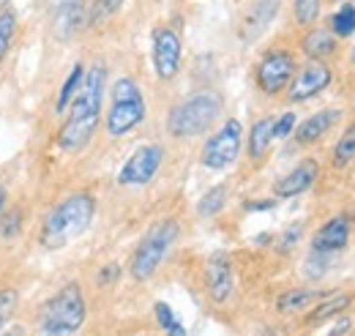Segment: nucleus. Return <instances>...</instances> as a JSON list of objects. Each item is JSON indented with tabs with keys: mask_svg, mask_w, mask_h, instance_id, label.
I'll return each mask as SVG.
<instances>
[{
	"mask_svg": "<svg viewBox=\"0 0 355 336\" xmlns=\"http://www.w3.org/2000/svg\"><path fill=\"white\" fill-rule=\"evenodd\" d=\"M104 93H107V66L104 63H93L85 69V80L80 93L74 96V101L66 110V118L55 134V145L58 151L74 156L83 153L93 140L98 121H101V110H104Z\"/></svg>",
	"mask_w": 355,
	"mask_h": 336,
	"instance_id": "1",
	"label": "nucleus"
},
{
	"mask_svg": "<svg viewBox=\"0 0 355 336\" xmlns=\"http://www.w3.org/2000/svg\"><path fill=\"white\" fill-rule=\"evenodd\" d=\"M93 216H96V200L90 192H74V194L63 197L60 203H55L46 210V216L42 219L39 244L49 252L69 246L74 238H80L88 230Z\"/></svg>",
	"mask_w": 355,
	"mask_h": 336,
	"instance_id": "2",
	"label": "nucleus"
},
{
	"mask_svg": "<svg viewBox=\"0 0 355 336\" xmlns=\"http://www.w3.org/2000/svg\"><path fill=\"white\" fill-rule=\"evenodd\" d=\"M224 112V99L219 90L202 87L180 99L167 115V134L175 140H194L208 134L219 124Z\"/></svg>",
	"mask_w": 355,
	"mask_h": 336,
	"instance_id": "3",
	"label": "nucleus"
},
{
	"mask_svg": "<svg viewBox=\"0 0 355 336\" xmlns=\"http://www.w3.org/2000/svg\"><path fill=\"white\" fill-rule=\"evenodd\" d=\"M88 320V301L77 282H66L39 309V334L77 336Z\"/></svg>",
	"mask_w": 355,
	"mask_h": 336,
	"instance_id": "4",
	"label": "nucleus"
},
{
	"mask_svg": "<svg viewBox=\"0 0 355 336\" xmlns=\"http://www.w3.org/2000/svg\"><path fill=\"white\" fill-rule=\"evenodd\" d=\"M148 115V104L142 96V87L134 77H118L110 85V107H107V118L104 128L112 140H121L126 134H132Z\"/></svg>",
	"mask_w": 355,
	"mask_h": 336,
	"instance_id": "5",
	"label": "nucleus"
},
{
	"mask_svg": "<svg viewBox=\"0 0 355 336\" xmlns=\"http://www.w3.org/2000/svg\"><path fill=\"white\" fill-rule=\"evenodd\" d=\"M178 235H180V224H178V219H173V216L159 219L142 235V241L137 244L132 260H129V274H132L134 282H148L162 268V262L167 260L170 249L175 246Z\"/></svg>",
	"mask_w": 355,
	"mask_h": 336,
	"instance_id": "6",
	"label": "nucleus"
},
{
	"mask_svg": "<svg viewBox=\"0 0 355 336\" xmlns=\"http://www.w3.org/2000/svg\"><path fill=\"white\" fill-rule=\"evenodd\" d=\"M241 145H243L241 121L238 118H227V121H222V126L205 140V145L200 151V165L205 169H214V172L232 167L238 162V156H241Z\"/></svg>",
	"mask_w": 355,
	"mask_h": 336,
	"instance_id": "7",
	"label": "nucleus"
},
{
	"mask_svg": "<svg viewBox=\"0 0 355 336\" xmlns=\"http://www.w3.org/2000/svg\"><path fill=\"white\" fill-rule=\"evenodd\" d=\"M295 72H298L295 55L284 47H273V49H266L260 55V60L254 66V85L266 96H279L287 90Z\"/></svg>",
	"mask_w": 355,
	"mask_h": 336,
	"instance_id": "8",
	"label": "nucleus"
},
{
	"mask_svg": "<svg viewBox=\"0 0 355 336\" xmlns=\"http://www.w3.org/2000/svg\"><path fill=\"white\" fill-rule=\"evenodd\" d=\"M162 165H164V148L159 142L139 145L132 156L123 162V167L118 169V183L121 186H129V189L148 186L159 175Z\"/></svg>",
	"mask_w": 355,
	"mask_h": 336,
	"instance_id": "9",
	"label": "nucleus"
},
{
	"mask_svg": "<svg viewBox=\"0 0 355 336\" xmlns=\"http://www.w3.org/2000/svg\"><path fill=\"white\" fill-rule=\"evenodd\" d=\"M331 80H334V72H331V66L325 60H306L295 72V77L290 80L284 93H287V99L293 104H301V101H309L314 96H320L331 85Z\"/></svg>",
	"mask_w": 355,
	"mask_h": 336,
	"instance_id": "10",
	"label": "nucleus"
},
{
	"mask_svg": "<svg viewBox=\"0 0 355 336\" xmlns=\"http://www.w3.org/2000/svg\"><path fill=\"white\" fill-rule=\"evenodd\" d=\"M180 60H183L180 36L167 25L153 28V69H156V77L164 80V83L175 80L178 72H180Z\"/></svg>",
	"mask_w": 355,
	"mask_h": 336,
	"instance_id": "11",
	"label": "nucleus"
},
{
	"mask_svg": "<svg viewBox=\"0 0 355 336\" xmlns=\"http://www.w3.org/2000/svg\"><path fill=\"white\" fill-rule=\"evenodd\" d=\"M205 290L211 295L214 303H227L235 290V271L230 254L216 252L208 257L205 262Z\"/></svg>",
	"mask_w": 355,
	"mask_h": 336,
	"instance_id": "12",
	"label": "nucleus"
},
{
	"mask_svg": "<svg viewBox=\"0 0 355 336\" xmlns=\"http://www.w3.org/2000/svg\"><path fill=\"white\" fill-rule=\"evenodd\" d=\"M317 175H320V165L314 159L298 162L287 175H282L273 183V197L276 200H290V197H298V194L309 192L311 186H314V180H317Z\"/></svg>",
	"mask_w": 355,
	"mask_h": 336,
	"instance_id": "13",
	"label": "nucleus"
},
{
	"mask_svg": "<svg viewBox=\"0 0 355 336\" xmlns=\"http://www.w3.org/2000/svg\"><path fill=\"white\" fill-rule=\"evenodd\" d=\"M276 14H279V0H254L241 19V39L246 44L257 42L268 31V25L276 19Z\"/></svg>",
	"mask_w": 355,
	"mask_h": 336,
	"instance_id": "14",
	"label": "nucleus"
},
{
	"mask_svg": "<svg viewBox=\"0 0 355 336\" xmlns=\"http://www.w3.org/2000/svg\"><path fill=\"white\" fill-rule=\"evenodd\" d=\"M350 244V221L345 216H331L314 235H311V249L314 252L336 254Z\"/></svg>",
	"mask_w": 355,
	"mask_h": 336,
	"instance_id": "15",
	"label": "nucleus"
},
{
	"mask_svg": "<svg viewBox=\"0 0 355 336\" xmlns=\"http://www.w3.org/2000/svg\"><path fill=\"white\" fill-rule=\"evenodd\" d=\"M342 118V110H336V107H331V110H322V112H314V115H309L301 126H295V142L301 145V148H309V145H314V142H320L331 128H334V124Z\"/></svg>",
	"mask_w": 355,
	"mask_h": 336,
	"instance_id": "16",
	"label": "nucleus"
},
{
	"mask_svg": "<svg viewBox=\"0 0 355 336\" xmlns=\"http://www.w3.org/2000/svg\"><path fill=\"white\" fill-rule=\"evenodd\" d=\"M325 290H317V287H293V290H284V293L276 298V312L279 314H301V312H309L317 301L325 298Z\"/></svg>",
	"mask_w": 355,
	"mask_h": 336,
	"instance_id": "17",
	"label": "nucleus"
},
{
	"mask_svg": "<svg viewBox=\"0 0 355 336\" xmlns=\"http://www.w3.org/2000/svg\"><path fill=\"white\" fill-rule=\"evenodd\" d=\"M270 142H273V118H257L252 128H249V140H246V156H249V162L252 165H260V162H266L268 151H270Z\"/></svg>",
	"mask_w": 355,
	"mask_h": 336,
	"instance_id": "18",
	"label": "nucleus"
},
{
	"mask_svg": "<svg viewBox=\"0 0 355 336\" xmlns=\"http://www.w3.org/2000/svg\"><path fill=\"white\" fill-rule=\"evenodd\" d=\"M83 25H85V3L83 0H77V3H71V6H66V8H60V11L52 14L55 36L63 39V42L71 39L74 33H80Z\"/></svg>",
	"mask_w": 355,
	"mask_h": 336,
	"instance_id": "19",
	"label": "nucleus"
},
{
	"mask_svg": "<svg viewBox=\"0 0 355 336\" xmlns=\"http://www.w3.org/2000/svg\"><path fill=\"white\" fill-rule=\"evenodd\" d=\"M301 49L309 60H328L336 52V36L328 28H311L301 39Z\"/></svg>",
	"mask_w": 355,
	"mask_h": 336,
	"instance_id": "20",
	"label": "nucleus"
},
{
	"mask_svg": "<svg viewBox=\"0 0 355 336\" xmlns=\"http://www.w3.org/2000/svg\"><path fill=\"white\" fill-rule=\"evenodd\" d=\"M347 306H350V295L347 293H328L322 301H317V303L309 309V314H306V326H320V323H325V320L342 314Z\"/></svg>",
	"mask_w": 355,
	"mask_h": 336,
	"instance_id": "21",
	"label": "nucleus"
},
{
	"mask_svg": "<svg viewBox=\"0 0 355 336\" xmlns=\"http://www.w3.org/2000/svg\"><path fill=\"white\" fill-rule=\"evenodd\" d=\"M83 80H85V63H74L71 72L66 74V80L60 85L58 96H55V115H63L69 110V104L74 101V96L80 93L83 87Z\"/></svg>",
	"mask_w": 355,
	"mask_h": 336,
	"instance_id": "22",
	"label": "nucleus"
},
{
	"mask_svg": "<svg viewBox=\"0 0 355 336\" xmlns=\"http://www.w3.org/2000/svg\"><path fill=\"white\" fill-rule=\"evenodd\" d=\"M227 194H230V189H227L224 183L208 189V192L200 197V203H197L200 219H214V216H219L224 210V205H227Z\"/></svg>",
	"mask_w": 355,
	"mask_h": 336,
	"instance_id": "23",
	"label": "nucleus"
},
{
	"mask_svg": "<svg viewBox=\"0 0 355 336\" xmlns=\"http://www.w3.org/2000/svg\"><path fill=\"white\" fill-rule=\"evenodd\" d=\"M331 162H334V167L345 169L347 165H353L355 162V124L342 131V137L336 140V145H334V153H331Z\"/></svg>",
	"mask_w": 355,
	"mask_h": 336,
	"instance_id": "24",
	"label": "nucleus"
},
{
	"mask_svg": "<svg viewBox=\"0 0 355 336\" xmlns=\"http://www.w3.org/2000/svg\"><path fill=\"white\" fill-rule=\"evenodd\" d=\"M14 42H17V11L14 8H6L0 14V63L8 58Z\"/></svg>",
	"mask_w": 355,
	"mask_h": 336,
	"instance_id": "25",
	"label": "nucleus"
},
{
	"mask_svg": "<svg viewBox=\"0 0 355 336\" xmlns=\"http://www.w3.org/2000/svg\"><path fill=\"white\" fill-rule=\"evenodd\" d=\"M328 31L336 36V39H347L355 33V6L353 3H345L334 17H331V25Z\"/></svg>",
	"mask_w": 355,
	"mask_h": 336,
	"instance_id": "26",
	"label": "nucleus"
},
{
	"mask_svg": "<svg viewBox=\"0 0 355 336\" xmlns=\"http://www.w3.org/2000/svg\"><path fill=\"white\" fill-rule=\"evenodd\" d=\"M153 314H156V323L164 328V336H186V328H183V323L175 317V312H173L170 303L156 301L153 303Z\"/></svg>",
	"mask_w": 355,
	"mask_h": 336,
	"instance_id": "27",
	"label": "nucleus"
},
{
	"mask_svg": "<svg viewBox=\"0 0 355 336\" xmlns=\"http://www.w3.org/2000/svg\"><path fill=\"white\" fill-rule=\"evenodd\" d=\"M25 227V210L22 208H6L0 216V241H14L19 238Z\"/></svg>",
	"mask_w": 355,
	"mask_h": 336,
	"instance_id": "28",
	"label": "nucleus"
},
{
	"mask_svg": "<svg viewBox=\"0 0 355 336\" xmlns=\"http://www.w3.org/2000/svg\"><path fill=\"white\" fill-rule=\"evenodd\" d=\"M322 0H293V17L301 28H311L320 19Z\"/></svg>",
	"mask_w": 355,
	"mask_h": 336,
	"instance_id": "29",
	"label": "nucleus"
},
{
	"mask_svg": "<svg viewBox=\"0 0 355 336\" xmlns=\"http://www.w3.org/2000/svg\"><path fill=\"white\" fill-rule=\"evenodd\" d=\"M17 306H19V293H17V287H0V334H3L6 326L11 323Z\"/></svg>",
	"mask_w": 355,
	"mask_h": 336,
	"instance_id": "30",
	"label": "nucleus"
},
{
	"mask_svg": "<svg viewBox=\"0 0 355 336\" xmlns=\"http://www.w3.org/2000/svg\"><path fill=\"white\" fill-rule=\"evenodd\" d=\"M304 271H306V276H309V279H322V276L331 271V254L314 252V249H311V257L306 260Z\"/></svg>",
	"mask_w": 355,
	"mask_h": 336,
	"instance_id": "31",
	"label": "nucleus"
},
{
	"mask_svg": "<svg viewBox=\"0 0 355 336\" xmlns=\"http://www.w3.org/2000/svg\"><path fill=\"white\" fill-rule=\"evenodd\" d=\"M301 238H304V227H301V224H293V227H287V230L279 235L276 249H279V252H293Z\"/></svg>",
	"mask_w": 355,
	"mask_h": 336,
	"instance_id": "32",
	"label": "nucleus"
},
{
	"mask_svg": "<svg viewBox=\"0 0 355 336\" xmlns=\"http://www.w3.org/2000/svg\"><path fill=\"white\" fill-rule=\"evenodd\" d=\"M295 126H298L295 112H284L282 118L273 121V140H287V137L295 131Z\"/></svg>",
	"mask_w": 355,
	"mask_h": 336,
	"instance_id": "33",
	"label": "nucleus"
},
{
	"mask_svg": "<svg viewBox=\"0 0 355 336\" xmlns=\"http://www.w3.org/2000/svg\"><path fill=\"white\" fill-rule=\"evenodd\" d=\"M118 274H121V268L115 265V262H110V265H104L101 271H98V276H96V285H115L118 282Z\"/></svg>",
	"mask_w": 355,
	"mask_h": 336,
	"instance_id": "34",
	"label": "nucleus"
},
{
	"mask_svg": "<svg viewBox=\"0 0 355 336\" xmlns=\"http://www.w3.org/2000/svg\"><path fill=\"white\" fill-rule=\"evenodd\" d=\"M273 205H276V197H270V200H249L246 210H270Z\"/></svg>",
	"mask_w": 355,
	"mask_h": 336,
	"instance_id": "35",
	"label": "nucleus"
},
{
	"mask_svg": "<svg viewBox=\"0 0 355 336\" xmlns=\"http://www.w3.org/2000/svg\"><path fill=\"white\" fill-rule=\"evenodd\" d=\"M121 6H123V0H98V8H101L104 14H115Z\"/></svg>",
	"mask_w": 355,
	"mask_h": 336,
	"instance_id": "36",
	"label": "nucleus"
},
{
	"mask_svg": "<svg viewBox=\"0 0 355 336\" xmlns=\"http://www.w3.org/2000/svg\"><path fill=\"white\" fill-rule=\"evenodd\" d=\"M350 328H353V323H350V317H345V320H339V323H336V328H334V334H331V336L350 334Z\"/></svg>",
	"mask_w": 355,
	"mask_h": 336,
	"instance_id": "37",
	"label": "nucleus"
},
{
	"mask_svg": "<svg viewBox=\"0 0 355 336\" xmlns=\"http://www.w3.org/2000/svg\"><path fill=\"white\" fill-rule=\"evenodd\" d=\"M71 3H77V0H46V8H49V14H55V11H60V8L71 6Z\"/></svg>",
	"mask_w": 355,
	"mask_h": 336,
	"instance_id": "38",
	"label": "nucleus"
},
{
	"mask_svg": "<svg viewBox=\"0 0 355 336\" xmlns=\"http://www.w3.org/2000/svg\"><path fill=\"white\" fill-rule=\"evenodd\" d=\"M8 208V189L0 183V216H3V210Z\"/></svg>",
	"mask_w": 355,
	"mask_h": 336,
	"instance_id": "39",
	"label": "nucleus"
},
{
	"mask_svg": "<svg viewBox=\"0 0 355 336\" xmlns=\"http://www.w3.org/2000/svg\"><path fill=\"white\" fill-rule=\"evenodd\" d=\"M0 336H28V331H25L22 326H14L11 331H3V334H0Z\"/></svg>",
	"mask_w": 355,
	"mask_h": 336,
	"instance_id": "40",
	"label": "nucleus"
},
{
	"mask_svg": "<svg viewBox=\"0 0 355 336\" xmlns=\"http://www.w3.org/2000/svg\"><path fill=\"white\" fill-rule=\"evenodd\" d=\"M6 8H11V0H0V14H3Z\"/></svg>",
	"mask_w": 355,
	"mask_h": 336,
	"instance_id": "41",
	"label": "nucleus"
},
{
	"mask_svg": "<svg viewBox=\"0 0 355 336\" xmlns=\"http://www.w3.org/2000/svg\"><path fill=\"white\" fill-rule=\"evenodd\" d=\"M350 60L355 63V44H353V52H350Z\"/></svg>",
	"mask_w": 355,
	"mask_h": 336,
	"instance_id": "42",
	"label": "nucleus"
}]
</instances>
